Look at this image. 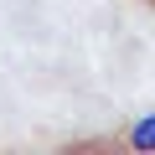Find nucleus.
<instances>
[{
  "label": "nucleus",
  "instance_id": "1",
  "mask_svg": "<svg viewBox=\"0 0 155 155\" xmlns=\"http://www.w3.org/2000/svg\"><path fill=\"white\" fill-rule=\"evenodd\" d=\"M124 140H129V150H155V114H145V119H134Z\"/></svg>",
  "mask_w": 155,
  "mask_h": 155
}]
</instances>
